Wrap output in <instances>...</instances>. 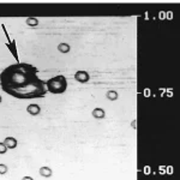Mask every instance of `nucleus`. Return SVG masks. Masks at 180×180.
Listing matches in <instances>:
<instances>
[{
	"instance_id": "f257e3e1",
	"label": "nucleus",
	"mask_w": 180,
	"mask_h": 180,
	"mask_svg": "<svg viewBox=\"0 0 180 180\" xmlns=\"http://www.w3.org/2000/svg\"><path fill=\"white\" fill-rule=\"evenodd\" d=\"M3 91L19 100L41 99L47 93L46 82L39 78V70L28 63H16L0 74Z\"/></svg>"
},
{
	"instance_id": "f03ea898",
	"label": "nucleus",
	"mask_w": 180,
	"mask_h": 180,
	"mask_svg": "<svg viewBox=\"0 0 180 180\" xmlns=\"http://www.w3.org/2000/svg\"><path fill=\"white\" fill-rule=\"evenodd\" d=\"M47 90L51 94H64L67 89V79L64 74H58L46 82Z\"/></svg>"
},
{
	"instance_id": "7ed1b4c3",
	"label": "nucleus",
	"mask_w": 180,
	"mask_h": 180,
	"mask_svg": "<svg viewBox=\"0 0 180 180\" xmlns=\"http://www.w3.org/2000/svg\"><path fill=\"white\" fill-rule=\"evenodd\" d=\"M74 79L79 83H87L90 79V74H88L87 71H83V70H79L74 74Z\"/></svg>"
},
{
	"instance_id": "20e7f679",
	"label": "nucleus",
	"mask_w": 180,
	"mask_h": 180,
	"mask_svg": "<svg viewBox=\"0 0 180 180\" xmlns=\"http://www.w3.org/2000/svg\"><path fill=\"white\" fill-rule=\"evenodd\" d=\"M27 112L30 115H39L41 113V107L36 103H31L27 107Z\"/></svg>"
},
{
	"instance_id": "39448f33",
	"label": "nucleus",
	"mask_w": 180,
	"mask_h": 180,
	"mask_svg": "<svg viewBox=\"0 0 180 180\" xmlns=\"http://www.w3.org/2000/svg\"><path fill=\"white\" fill-rule=\"evenodd\" d=\"M4 144L6 145L7 149H14L18 145V142H17V139L14 137H6L4 139Z\"/></svg>"
},
{
	"instance_id": "423d86ee",
	"label": "nucleus",
	"mask_w": 180,
	"mask_h": 180,
	"mask_svg": "<svg viewBox=\"0 0 180 180\" xmlns=\"http://www.w3.org/2000/svg\"><path fill=\"white\" fill-rule=\"evenodd\" d=\"M39 173H40V175L43 177V178H49V177H52L53 171H52V168H49L48 166H42L40 167V169H39Z\"/></svg>"
},
{
	"instance_id": "0eeeda50",
	"label": "nucleus",
	"mask_w": 180,
	"mask_h": 180,
	"mask_svg": "<svg viewBox=\"0 0 180 180\" xmlns=\"http://www.w3.org/2000/svg\"><path fill=\"white\" fill-rule=\"evenodd\" d=\"M93 117L95 119H103L105 117H106V112H105V109L103 108H100V107H97V108H95L93 109Z\"/></svg>"
},
{
	"instance_id": "6e6552de",
	"label": "nucleus",
	"mask_w": 180,
	"mask_h": 180,
	"mask_svg": "<svg viewBox=\"0 0 180 180\" xmlns=\"http://www.w3.org/2000/svg\"><path fill=\"white\" fill-rule=\"evenodd\" d=\"M106 97H107V100H109V101H115V100H118L119 95H118V93H117L115 90H108L106 93Z\"/></svg>"
},
{
	"instance_id": "1a4fd4ad",
	"label": "nucleus",
	"mask_w": 180,
	"mask_h": 180,
	"mask_svg": "<svg viewBox=\"0 0 180 180\" xmlns=\"http://www.w3.org/2000/svg\"><path fill=\"white\" fill-rule=\"evenodd\" d=\"M70 49H71V47H70L68 43H60V45H58V51L60 53H68Z\"/></svg>"
},
{
	"instance_id": "9d476101",
	"label": "nucleus",
	"mask_w": 180,
	"mask_h": 180,
	"mask_svg": "<svg viewBox=\"0 0 180 180\" xmlns=\"http://www.w3.org/2000/svg\"><path fill=\"white\" fill-rule=\"evenodd\" d=\"M25 23H27L29 27H37L39 25V19L36 18V17H29V18H27V20H25Z\"/></svg>"
},
{
	"instance_id": "9b49d317",
	"label": "nucleus",
	"mask_w": 180,
	"mask_h": 180,
	"mask_svg": "<svg viewBox=\"0 0 180 180\" xmlns=\"http://www.w3.org/2000/svg\"><path fill=\"white\" fill-rule=\"evenodd\" d=\"M7 171H8V167L6 165H4V163H0V174L4 175V174L7 173Z\"/></svg>"
},
{
	"instance_id": "f8f14e48",
	"label": "nucleus",
	"mask_w": 180,
	"mask_h": 180,
	"mask_svg": "<svg viewBox=\"0 0 180 180\" xmlns=\"http://www.w3.org/2000/svg\"><path fill=\"white\" fill-rule=\"evenodd\" d=\"M7 151V148L6 145L4 144V142H0V154L3 155V154H5Z\"/></svg>"
},
{
	"instance_id": "ddd939ff",
	"label": "nucleus",
	"mask_w": 180,
	"mask_h": 180,
	"mask_svg": "<svg viewBox=\"0 0 180 180\" xmlns=\"http://www.w3.org/2000/svg\"><path fill=\"white\" fill-rule=\"evenodd\" d=\"M22 180H34L33 177H29V175H25V177H23Z\"/></svg>"
},
{
	"instance_id": "4468645a",
	"label": "nucleus",
	"mask_w": 180,
	"mask_h": 180,
	"mask_svg": "<svg viewBox=\"0 0 180 180\" xmlns=\"http://www.w3.org/2000/svg\"><path fill=\"white\" fill-rule=\"evenodd\" d=\"M136 123H137V121H136V120H134V121H132V123H131V126L134 127V128H136Z\"/></svg>"
},
{
	"instance_id": "2eb2a0df",
	"label": "nucleus",
	"mask_w": 180,
	"mask_h": 180,
	"mask_svg": "<svg viewBox=\"0 0 180 180\" xmlns=\"http://www.w3.org/2000/svg\"><path fill=\"white\" fill-rule=\"evenodd\" d=\"M1 101H3V97H1V96H0V103H1Z\"/></svg>"
}]
</instances>
